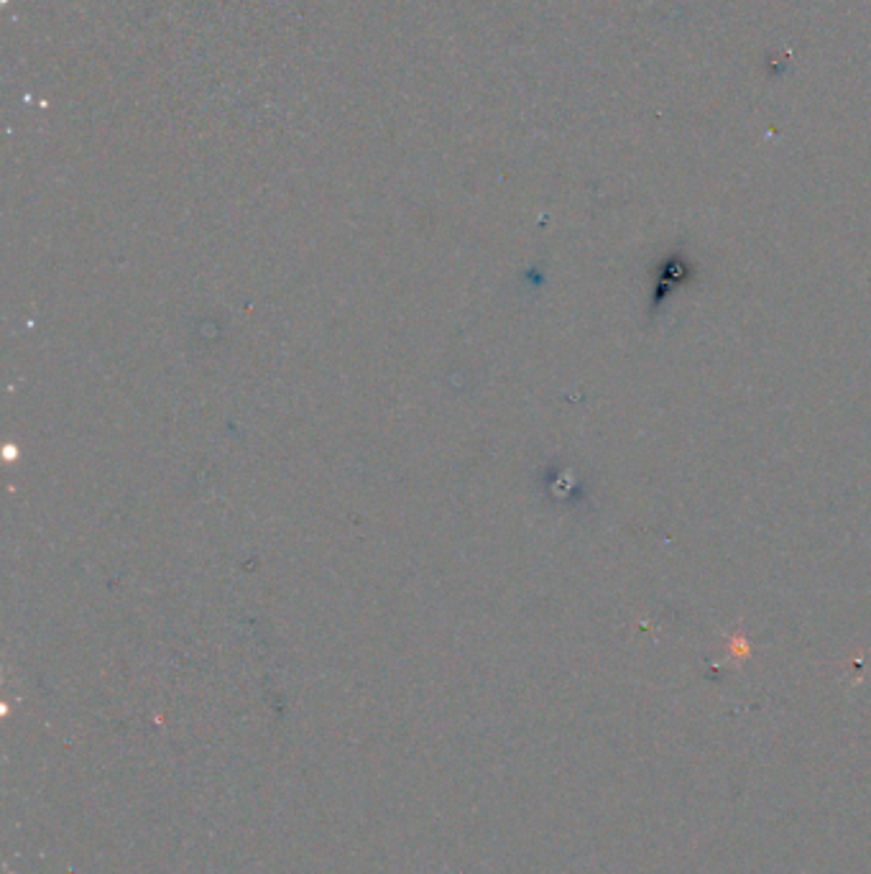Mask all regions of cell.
<instances>
[{"mask_svg":"<svg viewBox=\"0 0 871 874\" xmlns=\"http://www.w3.org/2000/svg\"><path fill=\"white\" fill-rule=\"evenodd\" d=\"M695 276L693 264L682 256H670L667 261L659 264L657 271V284H654V312L662 307V302L672 297L675 289H680L682 284H688Z\"/></svg>","mask_w":871,"mask_h":874,"instance_id":"cell-1","label":"cell"}]
</instances>
